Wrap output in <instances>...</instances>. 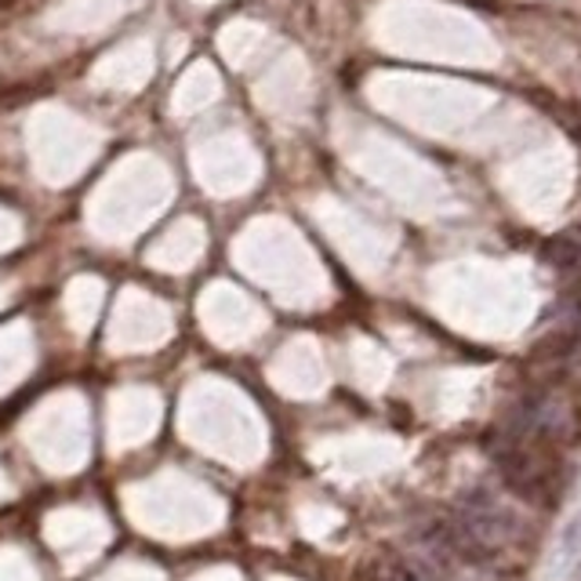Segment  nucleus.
<instances>
[{"instance_id":"3","label":"nucleus","mask_w":581,"mask_h":581,"mask_svg":"<svg viewBox=\"0 0 581 581\" xmlns=\"http://www.w3.org/2000/svg\"><path fill=\"white\" fill-rule=\"evenodd\" d=\"M574 236H578V240H581V225H578V230H574Z\"/></svg>"},{"instance_id":"2","label":"nucleus","mask_w":581,"mask_h":581,"mask_svg":"<svg viewBox=\"0 0 581 581\" xmlns=\"http://www.w3.org/2000/svg\"><path fill=\"white\" fill-rule=\"evenodd\" d=\"M545 262L556 269V273H574V269H581V240L574 236V230L570 233H559L553 236V240H545Z\"/></svg>"},{"instance_id":"1","label":"nucleus","mask_w":581,"mask_h":581,"mask_svg":"<svg viewBox=\"0 0 581 581\" xmlns=\"http://www.w3.org/2000/svg\"><path fill=\"white\" fill-rule=\"evenodd\" d=\"M371 581H436V574L415 556L385 553L371 564Z\"/></svg>"}]
</instances>
